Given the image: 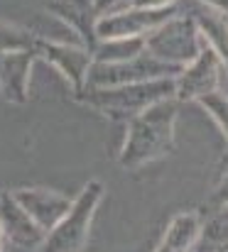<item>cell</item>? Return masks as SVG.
Masks as SVG:
<instances>
[{
    "instance_id": "6da1fadb",
    "label": "cell",
    "mask_w": 228,
    "mask_h": 252,
    "mask_svg": "<svg viewBox=\"0 0 228 252\" xmlns=\"http://www.w3.org/2000/svg\"><path fill=\"white\" fill-rule=\"evenodd\" d=\"M174 120H177V105L169 98L157 100L143 113L133 115L128 140L118 157L120 167L138 169L152 159L169 155L174 147Z\"/></svg>"
},
{
    "instance_id": "7a4b0ae2",
    "label": "cell",
    "mask_w": 228,
    "mask_h": 252,
    "mask_svg": "<svg viewBox=\"0 0 228 252\" xmlns=\"http://www.w3.org/2000/svg\"><path fill=\"white\" fill-rule=\"evenodd\" d=\"M172 93H174L172 79H152V81L120 86H83L76 95H78V100L88 103L91 108L120 120V118H133V115L143 113L152 103L164 100Z\"/></svg>"
},
{
    "instance_id": "3957f363",
    "label": "cell",
    "mask_w": 228,
    "mask_h": 252,
    "mask_svg": "<svg viewBox=\"0 0 228 252\" xmlns=\"http://www.w3.org/2000/svg\"><path fill=\"white\" fill-rule=\"evenodd\" d=\"M101 198H103V184L88 181L83 191L72 201L64 218L52 230H47L42 245L35 252H83L88 240V228Z\"/></svg>"
},
{
    "instance_id": "277c9868",
    "label": "cell",
    "mask_w": 228,
    "mask_h": 252,
    "mask_svg": "<svg viewBox=\"0 0 228 252\" xmlns=\"http://www.w3.org/2000/svg\"><path fill=\"white\" fill-rule=\"evenodd\" d=\"M182 71V64H169L154 57H133L125 62H91L86 86H120L152 81V79H169Z\"/></svg>"
},
{
    "instance_id": "5b68a950",
    "label": "cell",
    "mask_w": 228,
    "mask_h": 252,
    "mask_svg": "<svg viewBox=\"0 0 228 252\" xmlns=\"http://www.w3.org/2000/svg\"><path fill=\"white\" fill-rule=\"evenodd\" d=\"M174 7L162 5V7H133L123 12L106 15L96 22V37L103 39H115V37H140L143 32L157 30L162 22L172 20Z\"/></svg>"
},
{
    "instance_id": "8992f818",
    "label": "cell",
    "mask_w": 228,
    "mask_h": 252,
    "mask_svg": "<svg viewBox=\"0 0 228 252\" xmlns=\"http://www.w3.org/2000/svg\"><path fill=\"white\" fill-rule=\"evenodd\" d=\"M150 57L169 62V64H182L191 57H196V25L194 20H167L157 27V32L148 39Z\"/></svg>"
},
{
    "instance_id": "52a82bcc",
    "label": "cell",
    "mask_w": 228,
    "mask_h": 252,
    "mask_svg": "<svg viewBox=\"0 0 228 252\" xmlns=\"http://www.w3.org/2000/svg\"><path fill=\"white\" fill-rule=\"evenodd\" d=\"M0 235L12 243L17 250L35 252L42 240H44V230L25 213V208L15 201L12 191H2L0 193Z\"/></svg>"
},
{
    "instance_id": "ba28073f",
    "label": "cell",
    "mask_w": 228,
    "mask_h": 252,
    "mask_svg": "<svg viewBox=\"0 0 228 252\" xmlns=\"http://www.w3.org/2000/svg\"><path fill=\"white\" fill-rule=\"evenodd\" d=\"M32 52H35V57L49 62L52 66H57V69L69 79V84L74 86L76 93L86 86V74H88V66H91V62H93L88 49L72 47V44H59V42H52V39L35 37Z\"/></svg>"
},
{
    "instance_id": "9c48e42d",
    "label": "cell",
    "mask_w": 228,
    "mask_h": 252,
    "mask_svg": "<svg viewBox=\"0 0 228 252\" xmlns=\"http://www.w3.org/2000/svg\"><path fill=\"white\" fill-rule=\"evenodd\" d=\"M12 196L25 208V213L44 233L52 230L64 218V213L69 211V206H72V198L69 196H64L59 191H52V189H37V186H32V189H17V191H12Z\"/></svg>"
},
{
    "instance_id": "30bf717a",
    "label": "cell",
    "mask_w": 228,
    "mask_h": 252,
    "mask_svg": "<svg viewBox=\"0 0 228 252\" xmlns=\"http://www.w3.org/2000/svg\"><path fill=\"white\" fill-rule=\"evenodd\" d=\"M219 86V54L211 47H204L194 64L179 71V81L174 84V95L182 100L201 98L206 93H214Z\"/></svg>"
},
{
    "instance_id": "8fae6325",
    "label": "cell",
    "mask_w": 228,
    "mask_h": 252,
    "mask_svg": "<svg viewBox=\"0 0 228 252\" xmlns=\"http://www.w3.org/2000/svg\"><path fill=\"white\" fill-rule=\"evenodd\" d=\"M35 52L17 49V52H0V93L10 103L27 100V76L32 66Z\"/></svg>"
},
{
    "instance_id": "7c38bea8",
    "label": "cell",
    "mask_w": 228,
    "mask_h": 252,
    "mask_svg": "<svg viewBox=\"0 0 228 252\" xmlns=\"http://www.w3.org/2000/svg\"><path fill=\"white\" fill-rule=\"evenodd\" d=\"M228 250V203L216 206L214 213L201 223L199 235L189 252H226Z\"/></svg>"
},
{
    "instance_id": "4fadbf2b",
    "label": "cell",
    "mask_w": 228,
    "mask_h": 252,
    "mask_svg": "<svg viewBox=\"0 0 228 252\" xmlns=\"http://www.w3.org/2000/svg\"><path fill=\"white\" fill-rule=\"evenodd\" d=\"M201 228V218L196 213H179L172 218L162 243L154 252H189Z\"/></svg>"
},
{
    "instance_id": "5bb4252c",
    "label": "cell",
    "mask_w": 228,
    "mask_h": 252,
    "mask_svg": "<svg viewBox=\"0 0 228 252\" xmlns=\"http://www.w3.org/2000/svg\"><path fill=\"white\" fill-rule=\"evenodd\" d=\"M143 47H145L143 37H115V39H106L96 44L91 49V59L93 62H125V59L138 57Z\"/></svg>"
},
{
    "instance_id": "9a60e30c",
    "label": "cell",
    "mask_w": 228,
    "mask_h": 252,
    "mask_svg": "<svg viewBox=\"0 0 228 252\" xmlns=\"http://www.w3.org/2000/svg\"><path fill=\"white\" fill-rule=\"evenodd\" d=\"M196 20H199L204 34L211 39L216 54L224 57V59L228 62V20L226 17H221V15H219L216 10H211V7H206L204 12H199Z\"/></svg>"
},
{
    "instance_id": "2e32d148",
    "label": "cell",
    "mask_w": 228,
    "mask_h": 252,
    "mask_svg": "<svg viewBox=\"0 0 228 252\" xmlns=\"http://www.w3.org/2000/svg\"><path fill=\"white\" fill-rule=\"evenodd\" d=\"M35 34H30L22 27L0 22V52H17V49H32Z\"/></svg>"
},
{
    "instance_id": "e0dca14e",
    "label": "cell",
    "mask_w": 228,
    "mask_h": 252,
    "mask_svg": "<svg viewBox=\"0 0 228 252\" xmlns=\"http://www.w3.org/2000/svg\"><path fill=\"white\" fill-rule=\"evenodd\" d=\"M201 103H204V108L216 118V123L224 127V132H226V140H228V98L226 95H221V93H206V95H201L199 98Z\"/></svg>"
},
{
    "instance_id": "ac0fdd59",
    "label": "cell",
    "mask_w": 228,
    "mask_h": 252,
    "mask_svg": "<svg viewBox=\"0 0 228 252\" xmlns=\"http://www.w3.org/2000/svg\"><path fill=\"white\" fill-rule=\"evenodd\" d=\"M211 203H214V206H224V203H228V169H226V174H224V179L219 181L214 196H211Z\"/></svg>"
},
{
    "instance_id": "d6986e66",
    "label": "cell",
    "mask_w": 228,
    "mask_h": 252,
    "mask_svg": "<svg viewBox=\"0 0 228 252\" xmlns=\"http://www.w3.org/2000/svg\"><path fill=\"white\" fill-rule=\"evenodd\" d=\"M0 252H2V248H0Z\"/></svg>"
},
{
    "instance_id": "ffe728a7",
    "label": "cell",
    "mask_w": 228,
    "mask_h": 252,
    "mask_svg": "<svg viewBox=\"0 0 228 252\" xmlns=\"http://www.w3.org/2000/svg\"><path fill=\"white\" fill-rule=\"evenodd\" d=\"M0 238H2V235H0Z\"/></svg>"
},
{
    "instance_id": "44dd1931",
    "label": "cell",
    "mask_w": 228,
    "mask_h": 252,
    "mask_svg": "<svg viewBox=\"0 0 228 252\" xmlns=\"http://www.w3.org/2000/svg\"><path fill=\"white\" fill-rule=\"evenodd\" d=\"M226 252H228V250H226Z\"/></svg>"
}]
</instances>
